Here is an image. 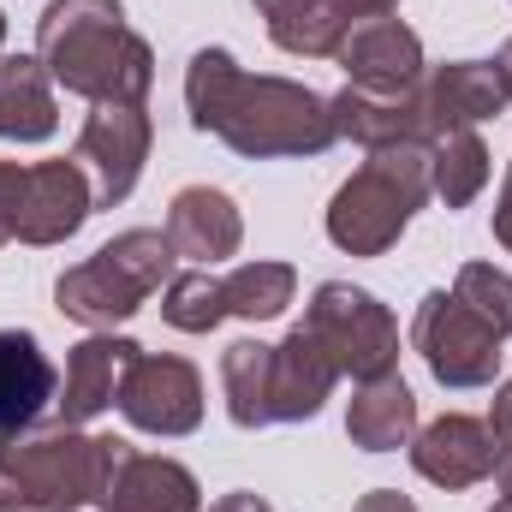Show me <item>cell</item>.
I'll list each match as a JSON object with an SVG mask.
<instances>
[{
	"label": "cell",
	"mask_w": 512,
	"mask_h": 512,
	"mask_svg": "<svg viewBox=\"0 0 512 512\" xmlns=\"http://www.w3.org/2000/svg\"><path fill=\"white\" fill-rule=\"evenodd\" d=\"M209 512H274V507H268L262 495H251V489H233V495H221Z\"/></svg>",
	"instance_id": "cell-32"
},
{
	"label": "cell",
	"mask_w": 512,
	"mask_h": 512,
	"mask_svg": "<svg viewBox=\"0 0 512 512\" xmlns=\"http://www.w3.org/2000/svg\"><path fill=\"white\" fill-rule=\"evenodd\" d=\"M221 387H227V417L239 429H268L274 423V346L233 340L221 352Z\"/></svg>",
	"instance_id": "cell-23"
},
{
	"label": "cell",
	"mask_w": 512,
	"mask_h": 512,
	"mask_svg": "<svg viewBox=\"0 0 512 512\" xmlns=\"http://www.w3.org/2000/svg\"><path fill=\"white\" fill-rule=\"evenodd\" d=\"M108 512H203V489L197 477L179 465V459H161V453H126L108 495Z\"/></svg>",
	"instance_id": "cell-19"
},
{
	"label": "cell",
	"mask_w": 512,
	"mask_h": 512,
	"mask_svg": "<svg viewBox=\"0 0 512 512\" xmlns=\"http://www.w3.org/2000/svg\"><path fill=\"white\" fill-rule=\"evenodd\" d=\"M149 143H155V126H149V108L143 102H96L90 108L72 161L90 173L96 209H120L131 191H137L143 161H149Z\"/></svg>",
	"instance_id": "cell-8"
},
{
	"label": "cell",
	"mask_w": 512,
	"mask_h": 512,
	"mask_svg": "<svg viewBox=\"0 0 512 512\" xmlns=\"http://www.w3.org/2000/svg\"><path fill=\"white\" fill-rule=\"evenodd\" d=\"M221 298H227V316H239V322H274L298 298V268L292 262H239L233 274H221Z\"/></svg>",
	"instance_id": "cell-25"
},
{
	"label": "cell",
	"mask_w": 512,
	"mask_h": 512,
	"mask_svg": "<svg viewBox=\"0 0 512 512\" xmlns=\"http://www.w3.org/2000/svg\"><path fill=\"white\" fill-rule=\"evenodd\" d=\"M268 24V42L298 60H334L340 36L352 30L340 0H251Z\"/></svg>",
	"instance_id": "cell-22"
},
{
	"label": "cell",
	"mask_w": 512,
	"mask_h": 512,
	"mask_svg": "<svg viewBox=\"0 0 512 512\" xmlns=\"http://www.w3.org/2000/svg\"><path fill=\"white\" fill-rule=\"evenodd\" d=\"M96 215L90 173L78 161H36L24 167V209H18V245H66Z\"/></svg>",
	"instance_id": "cell-12"
},
{
	"label": "cell",
	"mask_w": 512,
	"mask_h": 512,
	"mask_svg": "<svg viewBox=\"0 0 512 512\" xmlns=\"http://www.w3.org/2000/svg\"><path fill=\"white\" fill-rule=\"evenodd\" d=\"M304 328L322 340V352L334 358L340 376L352 382H382L399 370V322L376 292L352 286V280H322L310 292Z\"/></svg>",
	"instance_id": "cell-6"
},
{
	"label": "cell",
	"mask_w": 512,
	"mask_h": 512,
	"mask_svg": "<svg viewBox=\"0 0 512 512\" xmlns=\"http://www.w3.org/2000/svg\"><path fill=\"white\" fill-rule=\"evenodd\" d=\"M60 399V376L30 328H0V435L36 429Z\"/></svg>",
	"instance_id": "cell-16"
},
{
	"label": "cell",
	"mask_w": 512,
	"mask_h": 512,
	"mask_svg": "<svg viewBox=\"0 0 512 512\" xmlns=\"http://www.w3.org/2000/svg\"><path fill=\"white\" fill-rule=\"evenodd\" d=\"M495 245L512 256V167H507V179H501V197H495Z\"/></svg>",
	"instance_id": "cell-30"
},
{
	"label": "cell",
	"mask_w": 512,
	"mask_h": 512,
	"mask_svg": "<svg viewBox=\"0 0 512 512\" xmlns=\"http://www.w3.org/2000/svg\"><path fill=\"white\" fill-rule=\"evenodd\" d=\"M483 185H489V143L477 126L447 131L429 143V191L447 209H471L483 197Z\"/></svg>",
	"instance_id": "cell-24"
},
{
	"label": "cell",
	"mask_w": 512,
	"mask_h": 512,
	"mask_svg": "<svg viewBox=\"0 0 512 512\" xmlns=\"http://www.w3.org/2000/svg\"><path fill=\"white\" fill-rule=\"evenodd\" d=\"M495 459H501V441L489 435L483 417H465V411H447L411 435V465L435 489H477L495 477Z\"/></svg>",
	"instance_id": "cell-11"
},
{
	"label": "cell",
	"mask_w": 512,
	"mask_h": 512,
	"mask_svg": "<svg viewBox=\"0 0 512 512\" xmlns=\"http://www.w3.org/2000/svg\"><path fill=\"white\" fill-rule=\"evenodd\" d=\"M489 435H495L501 447H512V382H501L495 399H489Z\"/></svg>",
	"instance_id": "cell-29"
},
{
	"label": "cell",
	"mask_w": 512,
	"mask_h": 512,
	"mask_svg": "<svg viewBox=\"0 0 512 512\" xmlns=\"http://www.w3.org/2000/svg\"><path fill=\"white\" fill-rule=\"evenodd\" d=\"M137 352L143 346L126 340V334H90V340H78L72 358H66V382H60V399H54V417L66 429H84L102 411H114L120 405V382H126Z\"/></svg>",
	"instance_id": "cell-13"
},
{
	"label": "cell",
	"mask_w": 512,
	"mask_h": 512,
	"mask_svg": "<svg viewBox=\"0 0 512 512\" xmlns=\"http://www.w3.org/2000/svg\"><path fill=\"white\" fill-rule=\"evenodd\" d=\"M126 453L131 447L120 435H84L66 423L42 435H0V512L102 507Z\"/></svg>",
	"instance_id": "cell-3"
},
{
	"label": "cell",
	"mask_w": 512,
	"mask_h": 512,
	"mask_svg": "<svg viewBox=\"0 0 512 512\" xmlns=\"http://www.w3.org/2000/svg\"><path fill=\"white\" fill-rule=\"evenodd\" d=\"M411 352L429 364L441 387H495L501 376V334L483 328L453 292H429L411 316Z\"/></svg>",
	"instance_id": "cell-7"
},
{
	"label": "cell",
	"mask_w": 512,
	"mask_h": 512,
	"mask_svg": "<svg viewBox=\"0 0 512 512\" xmlns=\"http://www.w3.org/2000/svg\"><path fill=\"white\" fill-rule=\"evenodd\" d=\"M0 48H6V12H0Z\"/></svg>",
	"instance_id": "cell-37"
},
{
	"label": "cell",
	"mask_w": 512,
	"mask_h": 512,
	"mask_svg": "<svg viewBox=\"0 0 512 512\" xmlns=\"http://www.w3.org/2000/svg\"><path fill=\"white\" fill-rule=\"evenodd\" d=\"M36 60L66 96L96 102H149L155 48L126 24L120 0H48L36 18Z\"/></svg>",
	"instance_id": "cell-2"
},
{
	"label": "cell",
	"mask_w": 512,
	"mask_h": 512,
	"mask_svg": "<svg viewBox=\"0 0 512 512\" xmlns=\"http://www.w3.org/2000/svg\"><path fill=\"white\" fill-rule=\"evenodd\" d=\"M18 209H24V167L0 161V245L18 239Z\"/></svg>",
	"instance_id": "cell-28"
},
{
	"label": "cell",
	"mask_w": 512,
	"mask_h": 512,
	"mask_svg": "<svg viewBox=\"0 0 512 512\" xmlns=\"http://www.w3.org/2000/svg\"><path fill=\"white\" fill-rule=\"evenodd\" d=\"M334 66L346 72V84H358V90H376V96H399V90H411L417 78H423V42H417V30L405 24V18H358L346 36H340V48H334Z\"/></svg>",
	"instance_id": "cell-10"
},
{
	"label": "cell",
	"mask_w": 512,
	"mask_h": 512,
	"mask_svg": "<svg viewBox=\"0 0 512 512\" xmlns=\"http://www.w3.org/2000/svg\"><path fill=\"white\" fill-rule=\"evenodd\" d=\"M60 131L54 78L36 54H0V137L6 143H48Z\"/></svg>",
	"instance_id": "cell-20"
},
{
	"label": "cell",
	"mask_w": 512,
	"mask_h": 512,
	"mask_svg": "<svg viewBox=\"0 0 512 512\" xmlns=\"http://www.w3.org/2000/svg\"><path fill=\"white\" fill-rule=\"evenodd\" d=\"M352 512H417V501H411V495H399V489H370Z\"/></svg>",
	"instance_id": "cell-31"
},
{
	"label": "cell",
	"mask_w": 512,
	"mask_h": 512,
	"mask_svg": "<svg viewBox=\"0 0 512 512\" xmlns=\"http://www.w3.org/2000/svg\"><path fill=\"white\" fill-rule=\"evenodd\" d=\"M489 66H495V78H501V90H507V102H512V36L501 42V54H495Z\"/></svg>",
	"instance_id": "cell-34"
},
{
	"label": "cell",
	"mask_w": 512,
	"mask_h": 512,
	"mask_svg": "<svg viewBox=\"0 0 512 512\" xmlns=\"http://www.w3.org/2000/svg\"><path fill=\"white\" fill-rule=\"evenodd\" d=\"M334 382H340L334 358H328L322 340L298 322V328L274 346V423H310V417L328 405Z\"/></svg>",
	"instance_id": "cell-18"
},
{
	"label": "cell",
	"mask_w": 512,
	"mask_h": 512,
	"mask_svg": "<svg viewBox=\"0 0 512 512\" xmlns=\"http://www.w3.org/2000/svg\"><path fill=\"white\" fill-rule=\"evenodd\" d=\"M453 298H459L483 328H495L501 340L512 334V274L507 268H495V262H465L459 280H453Z\"/></svg>",
	"instance_id": "cell-27"
},
{
	"label": "cell",
	"mask_w": 512,
	"mask_h": 512,
	"mask_svg": "<svg viewBox=\"0 0 512 512\" xmlns=\"http://www.w3.org/2000/svg\"><path fill=\"white\" fill-rule=\"evenodd\" d=\"M495 489L512 495V447H501V459H495Z\"/></svg>",
	"instance_id": "cell-35"
},
{
	"label": "cell",
	"mask_w": 512,
	"mask_h": 512,
	"mask_svg": "<svg viewBox=\"0 0 512 512\" xmlns=\"http://www.w3.org/2000/svg\"><path fill=\"white\" fill-rule=\"evenodd\" d=\"M161 233L173 239V251L185 256L191 268H215V262L239 256V245H245V215H239V203L227 191L185 185V191H173Z\"/></svg>",
	"instance_id": "cell-15"
},
{
	"label": "cell",
	"mask_w": 512,
	"mask_h": 512,
	"mask_svg": "<svg viewBox=\"0 0 512 512\" xmlns=\"http://www.w3.org/2000/svg\"><path fill=\"white\" fill-rule=\"evenodd\" d=\"M346 435L364 453H399V447H411V435H417V393L405 387L399 370L382 376V382H358L352 405H346Z\"/></svg>",
	"instance_id": "cell-21"
},
{
	"label": "cell",
	"mask_w": 512,
	"mask_h": 512,
	"mask_svg": "<svg viewBox=\"0 0 512 512\" xmlns=\"http://www.w3.org/2000/svg\"><path fill=\"white\" fill-rule=\"evenodd\" d=\"M120 417L143 435L179 441L203 423V376L191 358L173 352H137L120 382Z\"/></svg>",
	"instance_id": "cell-9"
},
{
	"label": "cell",
	"mask_w": 512,
	"mask_h": 512,
	"mask_svg": "<svg viewBox=\"0 0 512 512\" xmlns=\"http://www.w3.org/2000/svg\"><path fill=\"white\" fill-rule=\"evenodd\" d=\"M346 6V18L358 24V18H382V12H399V0H340Z\"/></svg>",
	"instance_id": "cell-33"
},
{
	"label": "cell",
	"mask_w": 512,
	"mask_h": 512,
	"mask_svg": "<svg viewBox=\"0 0 512 512\" xmlns=\"http://www.w3.org/2000/svg\"><path fill=\"white\" fill-rule=\"evenodd\" d=\"M489 512H512V495H501V501H495V507H489Z\"/></svg>",
	"instance_id": "cell-36"
},
{
	"label": "cell",
	"mask_w": 512,
	"mask_h": 512,
	"mask_svg": "<svg viewBox=\"0 0 512 512\" xmlns=\"http://www.w3.org/2000/svg\"><path fill=\"white\" fill-rule=\"evenodd\" d=\"M185 108L203 137H221L245 161H286V155H322L340 143L328 96H316L298 78H262L245 72L227 48H197L185 66Z\"/></svg>",
	"instance_id": "cell-1"
},
{
	"label": "cell",
	"mask_w": 512,
	"mask_h": 512,
	"mask_svg": "<svg viewBox=\"0 0 512 512\" xmlns=\"http://www.w3.org/2000/svg\"><path fill=\"white\" fill-rule=\"evenodd\" d=\"M173 262H179V251L161 227H131L120 239H108L90 262L66 268L54 280V304H60V316H72L90 334H114L173 280Z\"/></svg>",
	"instance_id": "cell-5"
},
{
	"label": "cell",
	"mask_w": 512,
	"mask_h": 512,
	"mask_svg": "<svg viewBox=\"0 0 512 512\" xmlns=\"http://www.w3.org/2000/svg\"><path fill=\"white\" fill-rule=\"evenodd\" d=\"M429 197V143L364 149V167L328 203V239L346 256H382L405 239L411 215Z\"/></svg>",
	"instance_id": "cell-4"
},
{
	"label": "cell",
	"mask_w": 512,
	"mask_h": 512,
	"mask_svg": "<svg viewBox=\"0 0 512 512\" xmlns=\"http://www.w3.org/2000/svg\"><path fill=\"white\" fill-rule=\"evenodd\" d=\"M417 102H423L429 137H447V131L495 120L507 108V90H501V78H495L489 60H447V66H423Z\"/></svg>",
	"instance_id": "cell-14"
},
{
	"label": "cell",
	"mask_w": 512,
	"mask_h": 512,
	"mask_svg": "<svg viewBox=\"0 0 512 512\" xmlns=\"http://www.w3.org/2000/svg\"><path fill=\"white\" fill-rule=\"evenodd\" d=\"M334 108V131L364 143V149H387V143H435L429 137V120H423V102H417V84L399 90V96H376V90H334L328 96Z\"/></svg>",
	"instance_id": "cell-17"
},
{
	"label": "cell",
	"mask_w": 512,
	"mask_h": 512,
	"mask_svg": "<svg viewBox=\"0 0 512 512\" xmlns=\"http://www.w3.org/2000/svg\"><path fill=\"white\" fill-rule=\"evenodd\" d=\"M161 322L179 328V334H215L227 322V298H221V274L209 268H191V274H173L161 286Z\"/></svg>",
	"instance_id": "cell-26"
},
{
	"label": "cell",
	"mask_w": 512,
	"mask_h": 512,
	"mask_svg": "<svg viewBox=\"0 0 512 512\" xmlns=\"http://www.w3.org/2000/svg\"><path fill=\"white\" fill-rule=\"evenodd\" d=\"M102 512H108V507H102Z\"/></svg>",
	"instance_id": "cell-38"
}]
</instances>
